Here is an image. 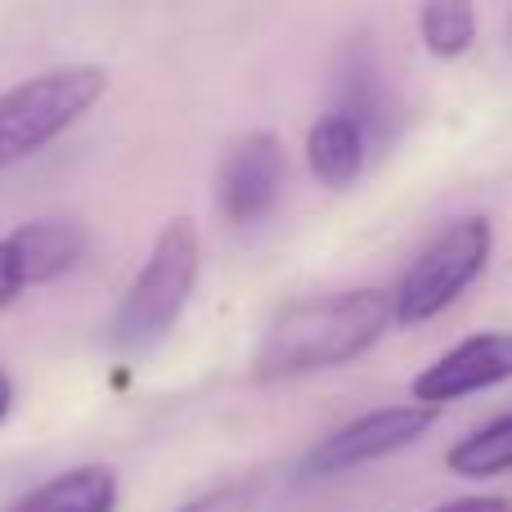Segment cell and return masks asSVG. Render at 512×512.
<instances>
[{"label": "cell", "mask_w": 512, "mask_h": 512, "mask_svg": "<svg viewBox=\"0 0 512 512\" xmlns=\"http://www.w3.org/2000/svg\"><path fill=\"white\" fill-rule=\"evenodd\" d=\"M445 472L463 481H495L512 472V409L490 423H481L477 432H468L463 441L450 445L445 454Z\"/></svg>", "instance_id": "7c38bea8"}, {"label": "cell", "mask_w": 512, "mask_h": 512, "mask_svg": "<svg viewBox=\"0 0 512 512\" xmlns=\"http://www.w3.org/2000/svg\"><path fill=\"white\" fill-rule=\"evenodd\" d=\"M9 405H14V382H9V373L0 369V423H5Z\"/></svg>", "instance_id": "2e32d148"}, {"label": "cell", "mask_w": 512, "mask_h": 512, "mask_svg": "<svg viewBox=\"0 0 512 512\" xmlns=\"http://www.w3.org/2000/svg\"><path fill=\"white\" fill-rule=\"evenodd\" d=\"M396 324L391 292L382 288H342L315 292L279 306L265 324L261 342L252 351V382H297L310 373H328L355 364L382 342V333Z\"/></svg>", "instance_id": "6da1fadb"}, {"label": "cell", "mask_w": 512, "mask_h": 512, "mask_svg": "<svg viewBox=\"0 0 512 512\" xmlns=\"http://www.w3.org/2000/svg\"><path fill=\"white\" fill-rule=\"evenodd\" d=\"M504 382H512V333L495 328V333H472L454 342L450 351H441L409 382V396H414V405L445 409L468 396H481V391L504 387Z\"/></svg>", "instance_id": "52a82bcc"}, {"label": "cell", "mask_w": 512, "mask_h": 512, "mask_svg": "<svg viewBox=\"0 0 512 512\" xmlns=\"http://www.w3.org/2000/svg\"><path fill=\"white\" fill-rule=\"evenodd\" d=\"M333 108H342V113H351L355 122L369 131V140H382V135L396 131L400 113H396V95L387 90V81H382L378 63H373V54L364 50V45H355L351 59H346L342 68V99H337Z\"/></svg>", "instance_id": "8fae6325"}, {"label": "cell", "mask_w": 512, "mask_h": 512, "mask_svg": "<svg viewBox=\"0 0 512 512\" xmlns=\"http://www.w3.org/2000/svg\"><path fill=\"white\" fill-rule=\"evenodd\" d=\"M436 418H441V409L414 405V400L369 409V414L333 427L324 441L310 445L297 463V477L301 481H333V477H346V472L369 468V463H382V459H391V454L423 441L436 427Z\"/></svg>", "instance_id": "5b68a950"}, {"label": "cell", "mask_w": 512, "mask_h": 512, "mask_svg": "<svg viewBox=\"0 0 512 512\" xmlns=\"http://www.w3.org/2000/svg\"><path fill=\"white\" fill-rule=\"evenodd\" d=\"M508 45H512V18H508Z\"/></svg>", "instance_id": "e0dca14e"}, {"label": "cell", "mask_w": 512, "mask_h": 512, "mask_svg": "<svg viewBox=\"0 0 512 512\" xmlns=\"http://www.w3.org/2000/svg\"><path fill=\"white\" fill-rule=\"evenodd\" d=\"M477 36H481V27H477V9L472 5H445V0H436V5L418 9V41H423V50L436 63H454L463 54H472Z\"/></svg>", "instance_id": "4fadbf2b"}, {"label": "cell", "mask_w": 512, "mask_h": 512, "mask_svg": "<svg viewBox=\"0 0 512 512\" xmlns=\"http://www.w3.org/2000/svg\"><path fill=\"white\" fill-rule=\"evenodd\" d=\"M198 283V230L189 216L162 225V234L153 239L149 261L140 265V274L131 279L126 297L117 301L108 337L117 351L144 355L176 328V319L185 315L189 297Z\"/></svg>", "instance_id": "7a4b0ae2"}, {"label": "cell", "mask_w": 512, "mask_h": 512, "mask_svg": "<svg viewBox=\"0 0 512 512\" xmlns=\"http://www.w3.org/2000/svg\"><path fill=\"white\" fill-rule=\"evenodd\" d=\"M432 512H512V499L504 495H459L450 504H436Z\"/></svg>", "instance_id": "9a60e30c"}, {"label": "cell", "mask_w": 512, "mask_h": 512, "mask_svg": "<svg viewBox=\"0 0 512 512\" xmlns=\"http://www.w3.org/2000/svg\"><path fill=\"white\" fill-rule=\"evenodd\" d=\"M288 180L283 140L274 131H248L234 140L216 171V203L230 225H261L274 212Z\"/></svg>", "instance_id": "8992f818"}, {"label": "cell", "mask_w": 512, "mask_h": 512, "mask_svg": "<svg viewBox=\"0 0 512 512\" xmlns=\"http://www.w3.org/2000/svg\"><path fill=\"white\" fill-rule=\"evenodd\" d=\"M5 512H117V472L108 463H81L27 490Z\"/></svg>", "instance_id": "30bf717a"}, {"label": "cell", "mask_w": 512, "mask_h": 512, "mask_svg": "<svg viewBox=\"0 0 512 512\" xmlns=\"http://www.w3.org/2000/svg\"><path fill=\"white\" fill-rule=\"evenodd\" d=\"M0 248H5V261H9L18 292H27V288H41V283L68 274L86 256L90 234L72 216H41V221H27L18 230H9L0 239Z\"/></svg>", "instance_id": "ba28073f"}, {"label": "cell", "mask_w": 512, "mask_h": 512, "mask_svg": "<svg viewBox=\"0 0 512 512\" xmlns=\"http://www.w3.org/2000/svg\"><path fill=\"white\" fill-rule=\"evenodd\" d=\"M108 90V72L99 63H68L18 81L0 95V171L41 153L54 135L90 113Z\"/></svg>", "instance_id": "3957f363"}, {"label": "cell", "mask_w": 512, "mask_h": 512, "mask_svg": "<svg viewBox=\"0 0 512 512\" xmlns=\"http://www.w3.org/2000/svg\"><path fill=\"white\" fill-rule=\"evenodd\" d=\"M495 261V225L490 216H463L441 230L423 252L409 261L400 283L391 288V315L400 328L432 324L454 306L477 279H486Z\"/></svg>", "instance_id": "277c9868"}, {"label": "cell", "mask_w": 512, "mask_h": 512, "mask_svg": "<svg viewBox=\"0 0 512 512\" xmlns=\"http://www.w3.org/2000/svg\"><path fill=\"white\" fill-rule=\"evenodd\" d=\"M369 131L342 108H328L306 131V171L324 189H351L360 171L369 167Z\"/></svg>", "instance_id": "9c48e42d"}, {"label": "cell", "mask_w": 512, "mask_h": 512, "mask_svg": "<svg viewBox=\"0 0 512 512\" xmlns=\"http://www.w3.org/2000/svg\"><path fill=\"white\" fill-rule=\"evenodd\" d=\"M252 486L248 481H230V486H216L207 490V495L189 499L180 512H252Z\"/></svg>", "instance_id": "5bb4252c"}]
</instances>
